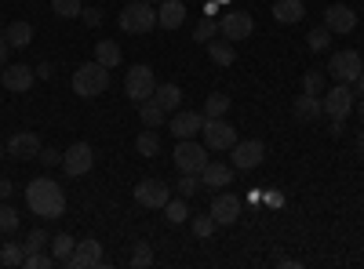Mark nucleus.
I'll return each instance as SVG.
<instances>
[{
  "instance_id": "obj_42",
  "label": "nucleus",
  "mask_w": 364,
  "mask_h": 269,
  "mask_svg": "<svg viewBox=\"0 0 364 269\" xmlns=\"http://www.w3.org/2000/svg\"><path fill=\"white\" fill-rule=\"evenodd\" d=\"M306 44H310V51H324V48H328V29H324V26H321V29H310Z\"/></svg>"
},
{
  "instance_id": "obj_46",
  "label": "nucleus",
  "mask_w": 364,
  "mask_h": 269,
  "mask_svg": "<svg viewBox=\"0 0 364 269\" xmlns=\"http://www.w3.org/2000/svg\"><path fill=\"white\" fill-rule=\"evenodd\" d=\"M8 48H11V44H8V37H0V70L8 66Z\"/></svg>"
},
{
  "instance_id": "obj_55",
  "label": "nucleus",
  "mask_w": 364,
  "mask_h": 269,
  "mask_svg": "<svg viewBox=\"0 0 364 269\" xmlns=\"http://www.w3.org/2000/svg\"><path fill=\"white\" fill-rule=\"evenodd\" d=\"M219 4H226V0H219Z\"/></svg>"
},
{
  "instance_id": "obj_47",
  "label": "nucleus",
  "mask_w": 364,
  "mask_h": 269,
  "mask_svg": "<svg viewBox=\"0 0 364 269\" xmlns=\"http://www.w3.org/2000/svg\"><path fill=\"white\" fill-rule=\"evenodd\" d=\"M11 190H15V186L8 182V178H0V200H8V197H11Z\"/></svg>"
},
{
  "instance_id": "obj_48",
  "label": "nucleus",
  "mask_w": 364,
  "mask_h": 269,
  "mask_svg": "<svg viewBox=\"0 0 364 269\" xmlns=\"http://www.w3.org/2000/svg\"><path fill=\"white\" fill-rule=\"evenodd\" d=\"M51 70H55L51 62H41V66H37V77H41V80H48V77H51Z\"/></svg>"
},
{
  "instance_id": "obj_15",
  "label": "nucleus",
  "mask_w": 364,
  "mask_h": 269,
  "mask_svg": "<svg viewBox=\"0 0 364 269\" xmlns=\"http://www.w3.org/2000/svg\"><path fill=\"white\" fill-rule=\"evenodd\" d=\"M211 219H215L219 226H233V222L240 219V197L219 193L215 200H211Z\"/></svg>"
},
{
  "instance_id": "obj_50",
  "label": "nucleus",
  "mask_w": 364,
  "mask_h": 269,
  "mask_svg": "<svg viewBox=\"0 0 364 269\" xmlns=\"http://www.w3.org/2000/svg\"><path fill=\"white\" fill-rule=\"evenodd\" d=\"M353 84H357V95H360V99H364V70H360V77H357V80H353Z\"/></svg>"
},
{
  "instance_id": "obj_34",
  "label": "nucleus",
  "mask_w": 364,
  "mask_h": 269,
  "mask_svg": "<svg viewBox=\"0 0 364 269\" xmlns=\"http://www.w3.org/2000/svg\"><path fill=\"white\" fill-rule=\"evenodd\" d=\"M302 92H306V95H324V73L310 70L306 77H302Z\"/></svg>"
},
{
  "instance_id": "obj_18",
  "label": "nucleus",
  "mask_w": 364,
  "mask_h": 269,
  "mask_svg": "<svg viewBox=\"0 0 364 269\" xmlns=\"http://www.w3.org/2000/svg\"><path fill=\"white\" fill-rule=\"evenodd\" d=\"M200 128H204V113L182 109V113H175V116H171V135H175V138H193Z\"/></svg>"
},
{
  "instance_id": "obj_14",
  "label": "nucleus",
  "mask_w": 364,
  "mask_h": 269,
  "mask_svg": "<svg viewBox=\"0 0 364 269\" xmlns=\"http://www.w3.org/2000/svg\"><path fill=\"white\" fill-rule=\"evenodd\" d=\"M70 269H91V265H102V244L95 236H87V241H77V251L70 255L66 262Z\"/></svg>"
},
{
  "instance_id": "obj_51",
  "label": "nucleus",
  "mask_w": 364,
  "mask_h": 269,
  "mask_svg": "<svg viewBox=\"0 0 364 269\" xmlns=\"http://www.w3.org/2000/svg\"><path fill=\"white\" fill-rule=\"evenodd\" d=\"M357 149H360V157H364V131L357 135Z\"/></svg>"
},
{
  "instance_id": "obj_6",
  "label": "nucleus",
  "mask_w": 364,
  "mask_h": 269,
  "mask_svg": "<svg viewBox=\"0 0 364 269\" xmlns=\"http://www.w3.org/2000/svg\"><path fill=\"white\" fill-rule=\"evenodd\" d=\"M124 92H128V99L139 102V106H142L146 99H154V92H157L154 70H149V66H132L128 77H124Z\"/></svg>"
},
{
  "instance_id": "obj_27",
  "label": "nucleus",
  "mask_w": 364,
  "mask_h": 269,
  "mask_svg": "<svg viewBox=\"0 0 364 269\" xmlns=\"http://www.w3.org/2000/svg\"><path fill=\"white\" fill-rule=\"evenodd\" d=\"M164 116H168V113H164L154 99H146V102L139 106V121H142V128H161V124H164Z\"/></svg>"
},
{
  "instance_id": "obj_22",
  "label": "nucleus",
  "mask_w": 364,
  "mask_h": 269,
  "mask_svg": "<svg viewBox=\"0 0 364 269\" xmlns=\"http://www.w3.org/2000/svg\"><path fill=\"white\" fill-rule=\"evenodd\" d=\"M302 15H306V4H302V0H277V4H273V18H277L281 26H291Z\"/></svg>"
},
{
  "instance_id": "obj_28",
  "label": "nucleus",
  "mask_w": 364,
  "mask_h": 269,
  "mask_svg": "<svg viewBox=\"0 0 364 269\" xmlns=\"http://www.w3.org/2000/svg\"><path fill=\"white\" fill-rule=\"evenodd\" d=\"M4 37H8L11 48H29V40H33V26L29 22H11Z\"/></svg>"
},
{
  "instance_id": "obj_12",
  "label": "nucleus",
  "mask_w": 364,
  "mask_h": 269,
  "mask_svg": "<svg viewBox=\"0 0 364 269\" xmlns=\"http://www.w3.org/2000/svg\"><path fill=\"white\" fill-rule=\"evenodd\" d=\"M135 200L142 207H161V212H164V204L171 200V190L161 182V178H142V182L135 186Z\"/></svg>"
},
{
  "instance_id": "obj_9",
  "label": "nucleus",
  "mask_w": 364,
  "mask_h": 269,
  "mask_svg": "<svg viewBox=\"0 0 364 269\" xmlns=\"http://www.w3.org/2000/svg\"><path fill=\"white\" fill-rule=\"evenodd\" d=\"M353 92H350V84H339V87H331L328 95H321V106H324V116H331V121H346L350 109H353Z\"/></svg>"
},
{
  "instance_id": "obj_31",
  "label": "nucleus",
  "mask_w": 364,
  "mask_h": 269,
  "mask_svg": "<svg viewBox=\"0 0 364 269\" xmlns=\"http://www.w3.org/2000/svg\"><path fill=\"white\" fill-rule=\"evenodd\" d=\"M226 113H230V99H226L223 92L208 95V102H204V116H226Z\"/></svg>"
},
{
  "instance_id": "obj_43",
  "label": "nucleus",
  "mask_w": 364,
  "mask_h": 269,
  "mask_svg": "<svg viewBox=\"0 0 364 269\" xmlns=\"http://www.w3.org/2000/svg\"><path fill=\"white\" fill-rule=\"evenodd\" d=\"M37 160H41L44 168H58V164H63V153H58V149H48V146H41Z\"/></svg>"
},
{
  "instance_id": "obj_8",
  "label": "nucleus",
  "mask_w": 364,
  "mask_h": 269,
  "mask_svg": "<svg viewBox=\"0 0 364 269\" xmlns=\"http://www.w3.org/2000/svg\"><path fill=\"white\" fill-rule=\"evenodd\" d=\"M360 70H364V62H360V55H357L353 48L336 51V55H331V62H328V73L336 77L339 84H353V80L360 77Z\"/></svg>"
},
{
  "instance_id": "obj_45",
  "label": "nucleus",
  "mask_w": 364,
  "mask_h": 269,
  "mask_svg": "<svg viewBox=\"0 0 364 269\" xmlns=\"http://www.w3.org/2000/svg\"><path fill=\"white\" fill-rule=\"evenodd\" d=\"M262 200H266L269 207H284V200H288V197H284L281 190H269V193H262Z\"/></svg>"
},
{
  "instance_id": "obj_41",
  "label": "nucleus",
  "mask_w": 364,
  "mask_h": 269,
  "mask_svg": "<svg viewBox=\"0 0 364 269\" xmlns=\"http://www.w3.org/2000/svg\"><path fill=\"white\" fill-rule=\"evenodd\" d=\"M132 265H135V269H142V265H154V251H149V244H135Z\"/></svg>"
},
{
  "instance_id": "obj_23",
  "label": "nucleus",
  "mask_w": 364,
  "mask_h": 269,
  "mask_svg": "<svg viewBox=\"0 0 364 269\" xmlns=\"http://www.w3.org/2000/svg\"><path fill=\"white\" fill-rule=\"evenodd\" d=\"M154 102H157L164 113H175V109L182 106V87H178V84H157Z\"/></svg>"
},
{
  "instance_id": "obj_33",
  "label": "nucleus",
  "mask_w": 364,
  "mask_h": 269,
  "mask_svg": "<svg viewBox=\"0 0 364 269\" xmlns=\"http://www.w3.org/2000/svg\"><path fill=\"white\" fill-rule=\"evenodd\" d=\"M51 11L58 18H77L84 11V4H80V0H51Z\"/></svg>"
},
{
  "instance_id": "obj_4",
  "label": "nucleus",
  "mask_w": 364,
  "mask_h": 269,
  "mask_svg": "<svg viewBox=\"0 0 364 269\" xmlns=\"http://www.w3.org/2000/svg\"><path fill=\"white\" fill-rule=\"evenodd\" d=\"M204 164H208V146H197L193 138H178V146H175L178 175H200Z\"/></svg>"
},
{
  "instance_id": "obj_54",
  "label": "nucleus",
  "mask_w": 364,
  "mask_h": 269,
  "mask_svg": "<svg viewBox=\"0 0 364 269\" xmlns=\"http://www.w3.org/2000/svg\"><path fill=\"white\" fill-rule=\"evenodd\" d=\"M149 4H161V0H149Z\"/></svg>"
},
{
  "instance_id": "obj_11",
  "label": "nucleus",
  "mask_w": 364,
  "mask_h": 269,
  "mask_svg": "<svg viewBox=\"0 0 364 269\" xmlns=\"http://www.w3.org/2000/svg\"><path fill=\"white\" fill-rule=\"evenodd\" d=\"M63 168H66V175L70 178H80V175H87L91 168H95V149H91L87 142H73L66 153H63Z\"/></svg>"
},
{
  "instance_id": "obj_24",
  "label": "nucleus",
  "mask_w": 364,
  "mask_h": 269,
  "mask_svg": "<svg viewBox=\"0 0 364 269\" xmlns=\"http://www.w3.org/2000/svg\"><path fill=\"white\" fill-rule=\"evenodd\" d=\"M120 58H124V55H120V44H117V40H99V44H95V62H99V66L117 70Z\"/></svg>"
},
{
  "instance_id": "obj_26",
  "label": "nucleus",
  "mask_w": 364,
  "mask_h": 269,
  "mask_svg": "<svg viewBox=\"0 0 364 269\" xmlns=\"http://www.w3.org/2000/svg\"><path fill=\"white\" fill-rule=\"evenodd\" d=\"M208 55H211V62H215V66H233V58H237L230 40H208Z\"/></svg>"
},
{
  "instance_id": "obj_16",
  "label": "nucleus",
  "mask_w": 364,
  "mask_h": 269,
  "mask_svg": "<svg viewBox=\"0 0 364 269\" xmlns=\"http://www.w3.org/2000/svg\"><path fill=\"white\" fill-rule=\"evenodd\" d=\"M8 153H11L15 160H33V157L41 153L37 131H18V135H11V138H8Z\"/></svg>"
},
{
  "instance_id": "obj_17",
  "label": "nucleus",
  "mask_w": 364,
  "mask_h": 269,
  "mask_svg": "<svg viewBox=\"0 0 364 269\" xmlns=\"http://www.w3.org/2000/svg\"><path fill=\"white\" fill-rule=\"evenodd\" d=\"M0 84H4L8 92L22 95V92H29V87H33V70L22 66V62H15V66H8L4 73H0Z\"/></svg>"
},
{
  "instance_id": "obj_21",
  "label": "nucleus",
  "mask_w": 364,
  "mask_h": 269,
  "mask_svg": "<svg viewBox=\"0 0 364 269\" xmlns=\"http://www.w3.org/2000/svg\"><path fill=\"white\" fill-rule=\"evenodd\" d=\"M233 182V164H219V160H208L200 171V186H230Z\"/></svg>"
},
{
  "instance_id": "obj_7",
  "label": "nucleus",
  "mask_w": 364,
  "mask_h": 269,
  "mask_svg": "<svg viewBox=\"0 0 364 269\" xmlns=\"http://www.w3.org/2000/svg\"><path fill=\"white\" fill-rule=\"evenodd\" d=\"M262 157H266V146H262L259 138L233 142V149H230V164H233V171H252V168L262 164Z\"/></svg>"
},
{
  "instance_id": "obj_2",
  "label": "nucleus",
  "mask_w": 364,
  "mask_h": 269,
  "mask_svg": "<svg viewBox=\"0 0 364 269\" xmlns=\"http://www.w3.org/2000/svg\"><path fill=\"white\" fill-rule=\"evenodd\" d=\"M106 87H109V70H106V66H99V62L77 66V73H73V95L95 99V95L106 92Z\"/></svg>"
},
{
  "instance_id": "obj_10",
  "label": "nucleus",
  "mask_w": 364,
  "mask_h": 269,
  "mask_svg": "<svg viewBox=\"0 0 364 269\" xmlns=\"http://www.w3.org/2000/svg\"><path fill=\"white\" fill-rule=\"evenodd\" d=\"M219 33L230 40V44H240V40H248L255 33V22L248 11H226L223 22H219Z\"/></svg>"
},
{
  "instance_id": "obj_19",
  "label": "nucleus",
  "mask_w": 364,
  "mask_h": 269,
  "mask_svg": "<svg viewBox=\"0 0 364 269\" xmlns=\"http://www.w3.org/2000/svg\"><path fill=\"white\" fill-rule=\"evenodd\" d=\"M291 113H295V121H302V124H314V121H321V116H324L321 95H306V92H302V95L295 99Z\"/></svg>"
},
{
  "instance_id": "obj_36",
  "label": "nucleus",
  "mask_w": 364,
  "mask_h": 269,
  "mask_svg": "<svg viewBox=\"0 0 364 269\" xmlns=\"http://www.w3.org/2000/svg\"><path fill=\"white\" fill-rule=\"evenodd\" d=\"M18 229V212L11 204H0V233H15Z\"/></svg>"
},
{
  "instance_id": "obj_30",
  "label": "nucleus",
  "mask_w": 364,
  "mask_h": 269,
  "mask_svg": "<svg viewBox=\"0 0 364 269\" xmlns=\"http://www.w3.org/2000/svg\"><path fill=\"white\" fill-rule=\"evenodd\" d=\"M164 215H168L171 226H182V222H186V219H190V212H186V197H182V200H168V204H164Z\"/></svg>"
},
{
  "instance_id": "obj_49",
  "label": "nucleus",
  "mask_w": 364,
  "mask_h": 269,
  "mask_svg": "<svg viewBox=\"0 0 364 269\" xmlns=\"http://www.w3.org/2000/svg\"><path fill=\"white\" fill-rule=\"evenodd\" d=\"M215 11H219V0H208V4H204V15L211 18V15H215Z\"/></svg>"
},
{
  "instance_id": "obj_3",
  "label": "nucleus",
  "mask_w": 364,
  "mask_h": 269,
  "mask_svg": "<svg viewBox=\"0 0 364 269\" xmlns=\"http://www.w3.org/2000/svg\"><path fill=\"white\" fill-rule=\"evenodd\" d=\"M157 26V11L149 0H132V4H124V11H120V29L124 33H149V29Z\"/></svg>"
},
{
  "instance_id": "obj_53",
  "label": "nucleus",
  "mask_w": 364,
  "mask_h": 269,
  "mask_svg": "<svg viewBox=\"0 0 364 269\" xmlns=\"http://www.w3.org/2000/svg\"><path fill=\"white\" fill-rule=\"evenodd\" d=\"M0 160H4V142H0Z\"/></svg>"
},
{
  "instance_id": "obj_35",
  "label": "nucleus",
  "mask_w": 364,
  "mask_h": 269,
  "mask_svg": "<svg viewBox=\"0 0 364 269\" xmlns=\"http://www.w3.org/2000/svg\"><path fill=\"white\" fill-rule=\"evenodd\" d=\"M215 33H219V22H215V18H204V22H197V29H193V40H197V44H208Z\"/></svg>"
},
{
  "instance_id": "obj_20",
  "label": "nucleus",
  "mask_w": 364,
  "mask_h": 269,
  "mask_svg": "<svg viewBox=\"0 0 364 269\" xmlns=\"http://www.w3.org/2000/svg\"><path fill=\"white\" fill-rule=\"evenodd\" d=\"M182 22H186V4H182V0H161L157 26H161V29H178Z\"/></svg>"
},
{
  "instance_id": "obj_39",
  "label": "nucleus",
  "mask_w": 364,
  "mask_h": 269,
  "mask_svg": "<svg viewBox=\"0 0 364 269\" xmlns=\"http://www.w3.org/2000/svg\"><path fill=\"white\" fill-rule=\"evenodd\" d=\"M215 229H219V222L211 219V212H208V215H197V219H193V233H197V236H211Z\"/></svg>"
},
{
  "instance_id": "obj_52",
  "label": "nucleus",
  "mask_w": 364,
  "mask_h": 269,
  "mask_svg": "<svg viewBox=\"0 0 364 269\" xmlns=\"http://www.w3.org/2000/svg\"><path fill=\"white\" fill-rule=\"evenodd\" d=\"M357 116H360V124H364V99H360V106H357Z\"/></svg>"
},
{
  "instance_id": "obj_38",
  "label": "nucleus",
  "mask_w": 364,
  "mask_h": 269,
  "mask_svg": "<svg viewBox=\"0 0 364 269\" xmlns=\"http://www.w3.org/2000/svg\"><path fill=\"white\" fill-rule=\"evenodd\" d=\"M0 262H4V265H22V262H26L22 244H4V251H0Z\"/></svg>"
},
{
  "instance_id": "obj_5",
  "label": "nucleus",
  "mask_w": 364,
  "mask_h": 269,
  "mask_svg": "<svg viewBox=\"0 0 364 269\" xmlns=\"http://www.w3.org/2000/svg\"><path fill=\"white\" fill-rule=\"evenodd\" d=\"M200 135H204L208 149H233V142H237V128L226 121V116H204Z\"/></svg>"
},
{
  "instance_id": "obj_32",
  "label": "nucleus",
  "mask_w": 364,
  "mask_h": 269,
  "mask_svg": "<svg viewBox=\"0 0 364 269\" xmlns=\"http://www.w3.org/2000/svg\"><path fill=\"white\" fill-rule=\"evenodd\" d=\"M48 241H51V233H48V229H33V233H29L26 241H22V251H26V255L44 251V244H48Z\"/></svg>"
},
{
  "instance_id": "obj_40",
  "label": "nucleus",
  "mask_w": 364,
  "mask_h": 269,
  "mask_svg": "<svg viewBox=\"0 0 364 269\" xmlns=\"http://www.w3.org/2000/svg\"><path fill=\"white\" fill-rule=\"evenodd\" d=\"M178 193L182 197H197L200 193V175H182L178 178Z\"/></svg>"
},
{
  "instance_id": "obj_44",
  "label": "nucleus",
  "mask_w": 364,
  "mask_h": 269,
  "mask_svg": "<svg viewBox=\"0 0 364 269\" xmlns=\"http://www.w3.org/2000/svg\"><path fill=\"white\" fill-rule=\"evenodd\" d=\"M80 18H84L87 26H102V11H99V8H84Z\"/></svg>"
},
{
  "instance_id": "obj_1",
  "label": "nucleus",
  "mask_w": 364,
  "mask_h": 269,
  "mask_svg": "<svg viewBox=\"0 0 364 269\" xmlns=\"http://www.w3.org/2000/svg\"><path fill=\"white\" fill-rule=\"evenodd\" d=\"M26 204L29 212L41 215V219H63L66 212V190L55 182V178H33V182L26 186Z\"/></svg>"
},
{
  "instance_id": "obj_13",
  "label": "nucleus",
  "mask_w": 364,
  "mask_h": 269,
  "mask_svg": "<svg viewBox=\"0 0 364 269\" xmlns=\"http://www.w3.org/2000/svg\"><path fill=\"white\" fill-rule=\"evenodd\" d=\"M324 29L328 33H353L357 29V11L346 8V4H331L324 11Z\"/></svg>"
},
{
  "instance_id": "obj_37",
  "label": "nucleus",
  "mask_w": 364,
  "mask_h": 269,
  "mask_svg": "<svg viewBox=\"0 0 364 269\" xmlns=\"http://www.w3.org/2000/svg\"><path fill=\"white\" fill-rule=\"evenodd\" d=\"M26 269H51V265H58L55 262V255H44V251H33V255H26V262H22Z\"/></svg>"
},
{
  "instance_id": "obj_29",
  "label": "nucleus",
  "mask_w": 364,
  "mask_h": 269,
  "mask_svg": "<svg viewBox=\"0 0 364 269\" xmlns=\"http://www.w3.org/2000/svg\"><path fill=\"white\" fill-rule=\"evenodd\" d=\"M135 149H139V157H157L161 153V138L154 128H146L139 138H135Z\"/></svg>"
},
{
  "instance_id": "obj_25",
  "label": "nucleus",
  "mask_w": 364,
  "mask_h": 269,
  "mask_svg": "<svg viewBox=\"0 0 364 269\" xmlns=\"http://www.w3.org/2000/svg\"><path fill=\"white\" fill-rule=\"evenodd\" d=\"M73 251H77V241H73L70 233H55V236H51V255H55L58 265H66Z\"/></svg>"
}]
</instances>
